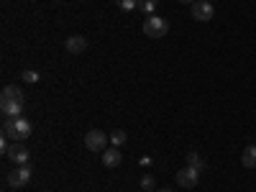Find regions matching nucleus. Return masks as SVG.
<instances>
[{"label": "nucleus", "mask_w": 256, "mask_h": 192, "mask_svg": "<svg viewBox=\"0 0 256 192\" xmlns=\"http://www.w3.org/2000/svg\"><path fill=\"white\" fill-rule=\"evenodd\" d=\"M108 144H110V136H105L100 128H92V131H88V136H84V146L90 148V152H105V148H108Z\"/></svg>", "instance_id": "7ed1b4c3"}, {"label": "nucleus", "mask_w": 256, "mask_h": 192, "mask_svg": "<svg viewBox=\"0 0 256 192\" xmlns=\"http://www.w3.org/2000/svg\"><path fill=\"white\" fill-rule=\"evenodd\" d=\"M187 166H192V169H198V172H202V169H205V162H202V156H200L198 152H190V154H187Z\"/></svg>", "instance_id": "4468645a"}, {"label": "nucleus", "mask_w": 256, "mask_h": 192, "mask_svg": "<svg viewBox=\"0 0 256 192\" xmlns=\"http://www.w3.org/2000/svg\"><path fill=\"white\" fill-rule=\"evenodd\" d=\"M156 8H159V0H138V10L146 16H154Z\"/></svg>", "instance_id": "ddd939ff"}, {"label": "nucleus", "mask_w": 256, "mask_h": 192, "mask_svg": "<svg viewBox=\"0 0 256 192\" xmlns=\"http://www.w3.org/2000/svg\"><path fill=\"white\" fill-rule=\"evenodd\" d=\"M0 110H3L6 118H20V113H24V102H18V100H0Z\"/></svg>", "instance_id": "6e6552de"}, {"label": "nucleus", "mask_w": 256, "mask_h": 192, "mask_svg": "<svg viewBox=\"0 0 256 192\" xmlns=\"http://www.w3.org/2000/svg\"><path fill=\"white\" fill-rule=\"evenodd\" d=\"M116 6H118L120 10H126V13H131V10L138 8V0H116Z\"/></svg>", "instance_id": "dca6fc26"}, {"label": "nucleus", "mask_w": 256, "mask_h": 192, "mask_svg": "<svg viewBox=\"0 0 256 192\" xmlns=\"http://www.w3.org/2000/svg\"><path fill=\"white\" fill-rule=\"evenodd\" d=\"M212 16H216V8H212V3H205V0H195L192 3V18L195 20H210Z\"/></svg>", "instance_id": "423d86ee"}, {"label": "nucleus", "mask_w": 256, "mask_h": 192, "mask_svg": "<svg viewBox=\"0 0 256 192\" xmlns=\"http://www.w3.org/2000/svg\"><path fill=\"white\" fill-rule=\"evenodd\" d=\"M205 3H210V0H205Z\"/></svg>", "instance_id": "4be33fe9"}, {"label": "nucleus", "mask_w": 256, "mask_h": 192, "mask_svg": "<svg viewBox=\"0 0 256 192\" xmlns=\"http://www.w3.org/2000/svg\"><path fill=\"white\" fill-rule=\"evenodd\" d=\"M31 177H34V169H31V164H26V166H16L6 177V182H8V187H26L31 182Z\"/></svg>", "instance_id": "20e7f679"}, {"label": "nucleus", "mask_w": 256, "mask_h": 192, "mask_svg": "<svg viewBox=\"0 0 256 192\" xmlns=\"http://www.w3.org/2000/svg\"><path fill=\"white\" fill-rule=\"evenodd\" d=\"M0 100H18V102H26V95L18 84H6L3 92H0Z\"/></svg>", "instance_id": "9b49d317"}, {"label": "nucleus", "mask_w": 256, "mask_h": 192, "mask_svg": "<svg viewBox=\"0 0 256 192\" xmlns=\"http://www.w3.org/2000/svg\"><path fill=\"white\" fill-rule=\"evenodd\" d=\"M126 138H128L126 131H113V134H110V146H123Z\"/></svg>", "instance_id": "a211bd4d"}, {"label": "nucleus", "mask_w": 256, "mask_h": 192, "mask_svg": "<svg viewBox=\"0 0 256 192\" xmlns=\"http://www.w3.org/2000/svg\"><path fill=\"white\" fill-rule=\"evenodd\" d=\"M180 3H190V6H192V3H195V0H180Z\"/></svg>", "instance_id": "aec40b11"}, {"label": "nucleus", "mask_w": 256, "mask_h": 192, "mask_svg": "<svg viewBox=\"0 0 256 192\" xmlns=\"http://www.w3.org/2000/svg\"><path fill=\"white\" fill-rule=\"evenodd\" d=\"M159 192H172V190H159Z\"/></svg>", "instance_id": "412c9836"}, {"label": "nucleus", "mask_w": 256, "mask_h": 192, "mask_svg": "<svg viewBox=\"0 0 256 192\" xmlns=\"http://www.w3.org/2000/svg\"><path fill=\"white\" fill-rule=\"evenodd\" d=\"M8 159H10L16 166H26L28 159H31V152H28V148L20 144V141H13L10 148H8Z\"/></svg>", "instance_id": "39448f33"}, {"label": "nucleus", "mask_w": 256, "mask_h": 192, "mask_svg": "<svg viewBox=\"0 0 256 192\" xmlns=\"http://www.w3.org/2000/svg\"><path fill=\"white\" fill-rule=\"evenodd\" d=\"M166 31H169V24L162 18V16H148L146 20H144V34L148 36V38H162V36H166Z\"/></svg>", "instance_id": "f03ea898"}, {"label": "nucleus", "mask_w": 256, "mask_h": 192, "mask_svg": "<svg viewBox=\"0 0 256 192\" xmlns=\"http://www.w3.org/2000/svg\"><path fill=\"white\" fill-rule=\"evenodd\" d=\"M120 162H123V156H120V152H118V146H108V148L102 152V164L108 166V169H116Z\"/></svg>", "instance_id": "1a4fd4ad"}, {"label": "nucleus", "mask_w": 256, "mask_h": 192, "mask_svg": "<svg viewBox=\"0 0 256 192\" xmlns=\"http://www.w3.org/2000/svg\"><path fill=\"white\" fill-rule=\"evenodd\" d=\"M31 131H34V126L24 116H20V118H6L3 120V136L10 138V141H24V138L31 136Z\"/></svg>", "instance_id": "f257e3e1"}, {"label": "nucleus", "mask_w": 256, "mask_h": 192, "mask_svg": "<svg viewBox=\"0 0 256 192\" xmlns=\"http://www.w3.org/2000/svg\"><path fill=\"white\" fill-rule=\"evenodd\" d=\"M241 164H244L246 169H254V166H256V144L244 148V154H241Z\"/></svg>", "instance_id": "f8f14e48"}, {"label": "nucleus", "mask_w": 256, "mask_h": 192, "mask_svg": "<svg viewBox=\"0 0 256 192\" xmlns=\"http://www.w3.org/2000/svg\"><path fill=\"white\" fill-rule=\"evenodd\" d=\"M138 162H141V166H152V162H154V159H152V156H141Z\"/></svg>", "instance_id": "6ab92c4d"}, {"label": "nucleus", "mask_w": 256, "mask_h": 192, "mask_svg": "<svg viewBox=\"0 0 256 192\" xmlns=\"http://www.w3.org/2000/svg\"><path fill=\"white\" fill-rule=\"evenodd\" d=\"M138 184H141V190H144V192H152V190L156 187V180H154L152 174H144V177L138 180Z\"/></svg>", "instance_id": "2eb2a0df"}, {"label": "nucleus", "mask_w": 256, "mask_h": 192, "mask_svg": "<svg viewBox=\"0 0 256 192\" xmlns=\"http://www.w3.org/2000/svg\"><path fill=\"white\" fill-rule=\"evenodd\" d=\"M64 46H67V52H70V54H82L84 49H88V38L80 36V34H77V36H70Z\"/></svg>", "instance_id": "9d476101"}, {"label": "nucleus", "mask_w": 256, "mask_h": 192, "mask_svg": "<svg viewBox=\"0 0 256 192\" xmlns=\"http://www.w3.org/2000/svg\"><path fill=\"white\" fill-rule=\"evenodd\" d=\"M20 80H24V82H31V84H36V82L41 80V74H38L36 70H26V72H20Z\"/></svg>", "instance_id": "f3484780"}, {"label": "nucleus", "mask_w": 256, "mask_h": 192, "mask_svg": "<svg viewBox=\"0 0 256 192\" xmlns=\"http://www.w3.org/2000/svg\"><path fill=\"white\" fill-rule=\"evenodd\" d=\"M177 182H180V187H195L198 182H200V172L198 169H192V166H184V169H180L177 172Z\"/></svg>", "instance_id": "0eeeda50"}]
</instances>
